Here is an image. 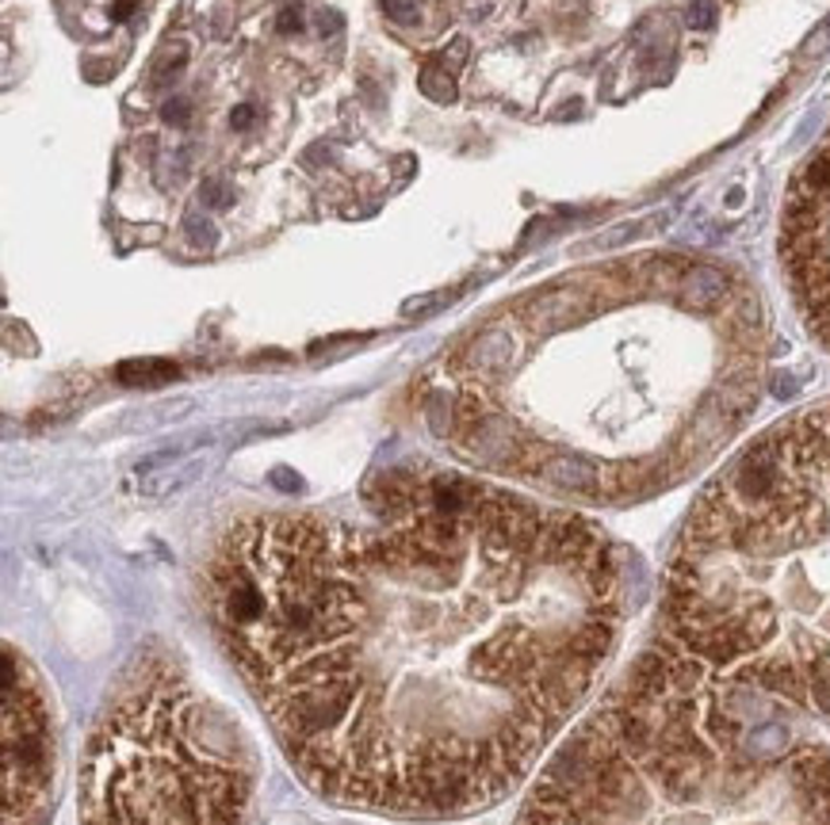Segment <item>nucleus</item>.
<instances>
[{
    "instance_id": "obj_11",
    "label": "nucleus",
    "mask_w": 830,
    "mask_h": 825,
    "mask_svg": "<svg viewBox=\"0 0 830 825\" xmlns=\"http://www.w3.org/2000/svg\"><path fill=\"white\" fill-rule=\"evenodd\" d=\"M161 119L164 123H173V126H188L192 123V100L188 96H173V100H164Z\"/></svg>"
},
{
    "instance_id": "obj_13",
    "label": "nucleus",
    "mask_w": 830,
    "mask_h": 825,
    "mask_svg": "<svg viewBox=\"0 0 830 825\" xmlns=\"http://www.w3.org/2000/svg\"><path fill=\"white\" fill-rule=\"evenodd\" d=\"M276 32H280V35H298V32H303V9H298V4H288V9L276 16Z\"/></svg>"
},
{
    "instance_id": "obj_17",
    "label": "nucleus",
    "mask_w": 830,
    "mask_h": 825,
    "mask_svg": "<svg viewBox=\"0 0 830 825\" xmlns=\"http://www.w3.org/2000/svg\"><path fill=\"white\" fill-rule=\"evenodd\" d=\"M318 32L321 35H338L341 32V16H338V12H321V16H318Z\"/></svg>"
},
{
    "instance_id": "obj_6",
    "label": "nucleus",
    "mask_w": 830,
    "mask_h": 825,
    "mask_svg": "<svg viewBox=\"0 0 830 825\" xmlns=\"http://www.w3.org/2000/svg\"><path fill=\"white\" fill-rule=\"evenodd\" d=\"M4 657V825H47L54 799V715L39 673L16 650Z\"/></svg>"
},
{
    "instance_id": "obj_12",
    "label": "nucleus",
    "mask_w": 830,
    "mask_h": 825,
    "mask_svg": "<svg viewBox=\"0 0 830 825\" xmlns=\"http://www.w3.org/2000/svg\"><path fill=\"white\" fill-rule=\"evenodd\" d=\"M685 24L708 32V27L716 24V0H693L689 12H685Z\"/></svg>"
},
{
    "instance_id": "obj_9",
    "label": "nucleus",
    "mask_w": 830,
    "mask_h": 825,
    "mask_svg": "<svg viewBox=\"0 0 830 825\" xmlns=\"http://www.w3.org/2000/svg\"><path fill=\"white\" fill-rule=\"evenodd\" d=\"M184 234L192 237V245H199V249H215V226L211 219H204V211H188L184 214Z\"/></svg>"
},
{
    "instance_id": "obj_4",
    "label": "nucleus",
    "mask_w": 830,
    "mask_h": 825,
    "mask_svg": "<svg viewBox=\"0 0 830 825\" xmlns=\"http://www.w3.org/2000/svg\"><path fill=\"white\" fill-rule=\"evenodd\" d=\"M662 639L830 726V402L758 436L700 493L662 577Z\"/></svg>"
},
{
    "instance_id": "obj_10",
    "label": "nucleus",
    "mask_w": 830,
    "mask_h": 825,
    "mask_svg": "<svg viewBox=\"0 0 830 825\" xmlns=\"http://www.w3.org/2000/svg\"><path fill=\"white\" fill-rule=\"evenodd\" d=\"M383 9L394 24L410 27V24H417V16H422V0H383Z\"/></svg>"
},
{
    "instance_id": "obj_1",
    "label": "nucleus",
    "mask_w": 830,
    "mask_h": 825,
    "mask_svg": "<svg viewBox=\"0 0 830 825\" xmlns=\"http://www.w3.org/2000/svg\"><path fill=\"white\" fill-rule=\"evenodd\" d=\"M371 524L253 516L207 612L306 787L349 810L463 817L536 768L617 654L612 543L460 475L371 478Z\"/></svg>"
},
{
    "instance_id": "obj_8",
    "label": "nucleus",
    "mask_w": 830,
    "mask_h": 825,
    "mask_svg": "<svg viewBox=\"0 0 830 825\" xmlns=\"http://www.w3.org/2000/svg\"><path fill=\"white\" fill-rule=\"evenodd\" d=\"M199 199H204V207H215V211H230L237 195L222 176H211V180H204V187H199Z\"/></svg>"
},
{
    "instance_id": "obj_15",
    "label": "nucleus",
    "mask_w": 830,
    "mask_h": 825,
    "mask_svg": "<svg viewBox=\"0 0 830 825\" xmlns=\"http://www.w3.org/2000/svg\"><path fill=\"white\" fill-rule=\"evenodd\" d=\"M253 123H257V108H253V103H237V108L230 111V126H234V131H249Z\"/></svg>"
},
{
    "instance_id": "obj_2",
    "label": "nucleus",
    "mask_w": 830,
    "mask_h": 825,
    "mask_svg": "<svg viewBox=\"0 0 830 825\" xmlns=\"http://www.w3.org/2000/svg\"><path fill=\"white\" fill-rule=\"evenodd\" d=\"M766 318L731 268L639 257L490 318L425 390L437 440L566 497H655L758 405Z\"/></svg>"
},
{
    "instance_id": "obj_14",
    "label": "nucleus",
    "mask_w": 830,
    "mask_h": 825,
    "mask_svg": "<svg viewBox=\"0 0 830 825\" xmlns=\"http://www.w3.org/2000/svg\"><path fill=\"white\" fill-rule=\"evenodd\" d=\"M184 62H188V54H184V50H181V54H176V58H164V65H161V70L154 73V85H157V88H161V85H169V81H173L176 73L184 70Z\"/></svg>"
},
{
    "instance_id": "obj_5",
    "label": "nucleus",
    "mask_w": 830,
    "mask_h": 825,
    "mask_svg": "<svg viewBox=\"0 0 830 825\" xmlns=\"http://www.w3.org/2000/svg\"><path fill=\"white\" fill-rule=\"evenodd\" d=\"M257 749L176 650L111 685L77 776V825H253Z\"/></svg>"
},
{
    "instance_id": "obj_16",
    "label": "nucleus",
    "mask_w": 830,
    "mask_h": 825,
    "mask_svg": "<svg viewBox=\"0 0 830 825\" xmlns=\"http://www.w3.org/2000/svg\"><path fill=\"white\" fill-rule=\"evenodd\" d=\"M134 9H138V0H115V4H111V20L123 24V20L134 16Z\"/></svg>"
},
{
    "instance_id": "obj_7",
    "label": "nucleus",
    "mask_w": 830,
    "mask_h": 825,
    "mask_svg": "<svg viewBox=\"0 0 830 825\" xmlns=\"http://www.w3.org/2000/svg\"><path fill=\"white\" fill-rule=\"evenodd\" d=\"M422 93L429 96V100L437 103H452L455 100V81L452 73H448L444 62H429L422 70Z\"/></svg>"
},
{
    "instance_id": "obj_3",
    "label": "nucleus",
    "mask_w": 830,
    "mask_h": 825,
    "mask_svg": "<svg viewBox=\"0 0 830 825\" xmlns=\"http://www.w3.org/2000/svg\"><path fill=\"white\" fill-rule=\"evenodd\" d=\"M513 825H830V746L662 639L551 753Z\"/></svg>"
}]
</instances>
